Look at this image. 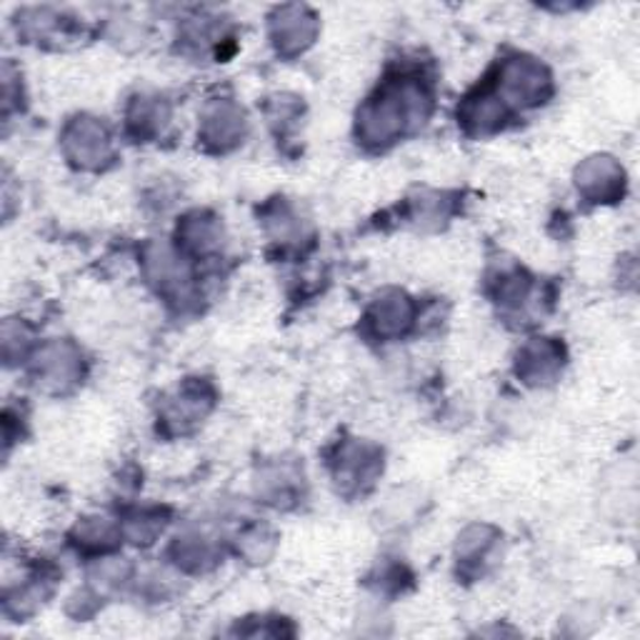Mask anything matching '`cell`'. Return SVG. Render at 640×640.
<instances>
[{
  "instance_id": "3",
  "label": "cell",
  "mask_w": 640,
  "mask_h": 640,
  "mask_svg": "<svg viewBox=\"0 0 640 640\" xmlns=\"http://www.w3.org/2000/svg\"><path fill=\"white\" fill-rule=\"evenodd\" d=\"M65 156L81 168H104L110 158V135L96 118H75L63 133Z\"/></svg>"
},
{
  "instance_id": "7",
  "label": "cell",
  "mask_w": 640,
  "mask_h": 640,
  "mask_svg": "<svg viewBox=\"0 0 640 640\" xmlns=\"http://www.w3.org/2000/svg\"><path fill=\"white\" fill-rule=\"evenodd\" d=\"M411 315H413V311H411V303H408L406 295L388 293L373 305L371 323H373V328H375V333H378V336L393 338L411 326Z\"/></svg>"
},
{
  "instance_id": "2",
  "label": "cell",
  "mask_w": 640,
  "mask_h": 640,
  "mask_svg": "<svg viewBox=\"0 0 640 640\" xmlns=\"http://www.w3.org/2000/svg\"><path fill=\"white\" fill-rule=\"evenodd\" d=\"M503 104H520L535 106L543 104V98L551 90V75L541 63L533 58H514L500 68V85Z\"/></svg>"
},
{
  "instance_id": "8",
  "label": "cell",
  "mask_w": 640,
  "mask_h": 640,
  "mask_svg": "<svg viewBox=\"0 0 640 640\" xmlns=\"http://www.w3.org/2000/svg\"><path fill=\"white\" fill-rule=\"evenodd\" d=\"M620 170L611 158H593L578 170V188L591 198H608L611 193L618 191Z\"/></svg>"
},
{
  "instance_id": "1",
  "label": "cell",
  "mask_w": 640,
  "mask_h": 640,
  "mask_svg": "<svg viewBox=\"0 0 640 640\" xmlns=\"http://www.w3.org/2000/svg\"><path fill=\"white\" fill-rule=\"evenodd\" d=\"M428 116V96L413 83H398L373 98L358 116V135L363 143L388 145L403 135L413 123H423Z\"/></svg>"
},
{
  "instance_id": "12",
  "label": "cell",
  "mask_w": 640,
  "mask_h": 640,
  "mask_svg": "<svg viewBox=\"0 0 640 640\" xmlns=\"http://www.w3.org/2000/svg\"><path fill=\"white\" fill-rule=\"evenodd\" d=\"M113 528H110L104 518H90L85 520L83 526H79V531H75V538H79V543L83 545H100V548H106L108 541H113Z\"/></svg>"
},
{
  "instance_id": "6",
  "label": "cell",
  "mask_w": 640,
  "mask_h": 640,
  "mask_svg": "<svg viewBox=\"0 0 640 640\" xmlns=\"http://www.w3.org/2000/svg\"><path fill=\"white\" fill-rule=\"evenodd\" d=\"M245 133V118L243 110H238L230 104H216L206 110L203 116V135L206 143L216 145V148L226 150L230 145H236Z\"/></svg>"
},
{
  "instance_id": "9",
  "label": "cell",
  "mask_w": 640,
  "mask_h": 640,
  "mask_svg": "<svg viewBox=\"0 0 640 640\" xmlns=\"http://www.w3.org/2000/svg\"><path fill=\"white\" fill-rule=\"evenodd\" d=\"M518 371H523L528 383H548L558 371V351L551 343H533L523 351Z\"/></svg>"
},
{
  "instance_id": "5",
  "label": "cell",
  "mask_w": 640,
  "mask_h": 640,
  "mask_svg": "<svg viewBox=\"0 0 640 640\" xmlns=\"http://www.w3.org/2000/svg\"><path fill=\"white\" fill-rule=\"evenodd\" d=\"M38 386L50 390H63L79 378L81 355L71 343H50L43 348L36 361Z\"/></svg>"
},
{
  "instance_id": "4",
  "label": "cell",
  "mask_w": 640,
  "mask_h": 640,
  "mask_svg": "<svg viewBox=\"0 0 640 640\" xmlns=\"http://www.w3.org/2000/svg\"><path fill=\"white\" fill-rule=\"evenodd\" d=\"M315 33H318V19L303 5H283L270 19V38L283 56L303 53Z\"/></svg>"
},
{
  "instance_id": "11",
  "label": "cell",
  "mask_w": 640,
  "mask_h": 640,
  "mask_svg": "<svg viewBox=\"0 0 640 640\" xmlns=\"http://www.w3.org/2000/svg\"><path fill=\"white\" fill-rule=\"evenodd\" d=\"M131 125L138 135H150L164 131L168 121V108L160 98H138L131 108Z\"/></svg>"
},
{
  "instance_id": "10",
  "label": "cell",
  "mask_w": 640,
  "mask_h": 640,
  "mask_svg": "<svg viewBox=\"0 0 640 640\" xmlns=\"http://www.w3.org/2000/svg\"><path fill=\"white\" fill-rule=\"evenodd\" d=\"M220 238H224V233H220V228L213 218H206V216L185 218L183 243L188 245V251L210 253L220 245Z\"/></svg>"
}]
</instances>
